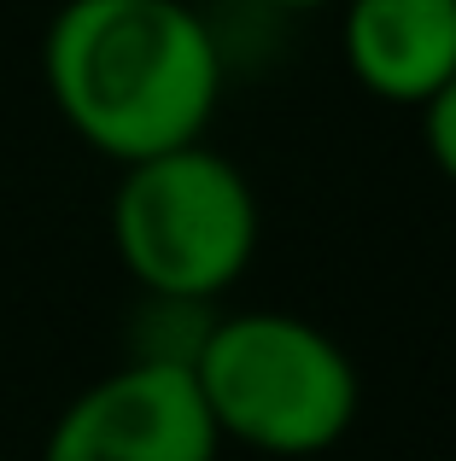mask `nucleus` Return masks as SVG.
Wrapping results in <instances>:
<instances>
[{
    "label": "nucleus",
    "mask_w": 456,
    "mask_h": 461,
    "mask_svg": "<svg viewBox=\"0 0 456 461\" xmlns=\"http://www.w3.org/2000/svg\"><path fill=\"white\" fill-rule=\"evenodd\" d=\"M53 112L112 164L194 147L223 94V47L187 0H65L41 35Z\"/></svg>",
    "instance_id": "obj_1"
},
{
    "label": "nucleus",
    "mask_w": 456,
    "mask_h": 461,
    "mask_svg": "<svg viewBox=\"0 0 456 461\" xmlns=\"http://www.w3.org/2000/svg\"><path fill=\"white\" fill-rule=\"evenodd\" d=\"M217 438L263 456H322L357 420V368L340 339L287 310L217 315L194 362Z\"/></svg>",
    "instance_id": "obj_2"
},
{
    "label": "nucleus",
    "mask_w": 456,
    "mask_h": 461,
    "mask_svg": "<svg viewBox=\"0 0 456 461\" xmlns=\"http://www.w3.org/2000/svg\"><path fill=\"white\" fill-rule=\"evenodd\" d=\"M112 246L147 298L217 304L258 251V193L205 140L159 152L117 181Z\"/></svg>",
    "instance_id": "obj_3"
},
{
    "label": "nucleus",
    "mask_w": 456,
    "mask_h": 461,
    "mask_svg": "<svg viewBox=\"0 0 456 461\" xmlns=\"http://www.w3.org/2000/svg\"><path fill=\"white\" fill-rule=\"evenodd\" d=\"M217 450L194 374L123 362L59 409L41 461H217Z\"/></svg>",
    "instance_id": "obj_4"
},
{
    "label": "nucleus",
    "mask_w": 456,
    "mask_h": 461,
    "mask_svg": "<svg viewBox=\"0 0 456 461\" xmlns=\"http://www.w3.org/2000/svg\"><path fill=\"white\" fill-rule=\"evenodd\" d=\"M340 41L375 100L427 105L456 77V0H345Z\"/></svg>",
    "instance_id": "obj_5"
},
{
    "label": "nucleus",
    "mask_w": 456,
    "mask_h": 461,
    "mask_svg": "<svg viewBox=\"0 0 456 461\" xmlns=\"http://www.w3.org/2000/svg\"><path fill=\"white\" fill-rule=\"evenodd\" d=\"M422 135H427V158L439 164V176L456 187V77L422 105Z\"/></svg>",
    "instance_id": "obj_6"
},
{
    "label": "nucleus",
    "mask_w": 456,
    "mask_h": 461,
    "mask_svg": "<svg viewBox=\"0 0 456 461\" xmlns=\"http://www.w3.org/2000/svg\"><path fill=\"white\" fill-rule=\"evenodd\" d=\"M263 6H275V12H316V6H328V0H263Z\"/></svg>",
    "instance_id": "obj_7"
}]
</instances>
